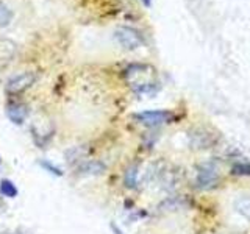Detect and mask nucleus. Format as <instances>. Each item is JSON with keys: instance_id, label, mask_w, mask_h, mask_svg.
<instances>
[{"instance_id": "10", "label": "nucleus", "mask_w": 250, "mask_h": 234, "mask_svg": "<svg viewBox=\"0 0 250 234\" xmlns=\"http://www.w3.org/2000/svg\"><path fill=\"white\" fill-rule=\"evenodd\" d=\"M234 174H239V175H250V166L249 164H239V166L234 167Z\"/></svg>"}, {"instance_id": "5", "label": "nucleus", "mask_w": 250, "mask_h": 234, "mask_svg": "<svg viewBox=\"0 0 250 234\" xmlns=\"http://www.w3.org/2000/svg\"><path fill=\"white\" fill-rule=\"evenodd\" d=\"M6 114L14 123H22L27 117V108L21 103H11L10 106H6Z\"/></svg>"}, {"instance_id": "7", "label": "nucleus", "mask_w": 250, "mask_h": 234, "mask_svg": "<svg viewBox=\"0 0 250 234\" xmlns=\"http://www.w3.org/2000/svg\"><path fill=\"white\" fill-rule=\"evenodd\" d=\"M0 194L5 195V197H16L18 195V187L14 186L13 181H10V179H2V183H0Z\"/></svg>"}, {"instance_id": "2", "label": "nucleus", "mask_w": 250, "mask_h": 234, "mask_svg": "<svg viewBox=\"0 0 250 234\" xmlns=\"http://www.w3.org/2000/svg\"><path fill=\"white\" fill-rule=\"evenodd\" d=\"M135 119L139 123L147 125V127H156V125L169 122L170 113H167V111H144V113L136 114Z\"/></svg>"}, {"instance_id": "11", "label": "nucleus", "mask_w": 250, "mask_h": 234, "mask_svg": "<svg viewBox=\"0 0 250 234\" xmlns=\"http://www.w3.org/2000/svg\"><path fill=\"white\" fill-rule=\"evenodd\" d=\"M42 167H45V169H49L52 174H55V175H61V170L60 169H57L55 166H52V164L49 162V161H45V162H42Z\"/></svg>"}, {"instance_id": "8", "label": "nucleus", "mask_w": 250, "mask_h": 234, "mask_svg": "<svg viewBox=\"0 0 250 234\" xmlns=\"http://www.w3.org/2000/svg\"><path fill=\"white\" fill-rule=\"evenodd\" d=\"M13 19V11L5 3L0 2V28L6 27Z\"/></svg>"}, {"instance_id": "3", "label": "nucleus", "mask_w": 250, "mask_h": 234, "mask_svg": "<svg viewBox=\"0 0 250 234\" xmlns=\"http://www.w3.org/2000/svg\"><path fill=\"white\" fill-rule=\"evenodd\" d=\"M35 81V75L33 74H22V75H16L13 77L6 84V89L10 92H22L23 89H27L28 86Z\"/></svg>"}, {"instance_id": "9", "label": "nucleus", "mask_w": 250, "mask_h": 234, "mask_svg": "<svg viewBox=\"0 0 250 234\" xmlns=\"http://www.w3.org/2000/svg\"><path fill=\"white\" fill-rule=\"evenodd\" d=\"M136 176H138V172H136V169H130L128 172H127V178H125V183H127V186L128 187H135L136 186Z\"/></svg>"}, {"instance_id": "4", "label": "nucleus", "mask_w": 250, "mask_h": 234, "mask_svg": "<svg viewBox=\"0 0 250 234\" xmlns=\"http://www.w3.org/2000/svg\"><path fill=\"white\" fill-rule=\"evenodd\" d=\"M117 41H119L125 49H136L141 44V38L136 31H133L130 28H121L117 31Z\"/></svg>"}, {"instance_id": "1", "label": "nucleus", "mask_w": 250, "mask_h": 234, "mask_svg": "<svg viewBox=\"0 0 250 234\" xmlns=\"http://www.w3.org/2000/svg\"><path fill=\"white\" fill-rule=\"evenodd\" d=\"M219 181V172L214 164H203L199 167L197 178H195V184L199 189H211Z\"/></svg>"}, {"instance_id": "6", "label": "nucleus", "mask_w": 250, "mask_h": 234, "mask_svg": "<svg viewBox=\"0 0 250 234\" xmlns=\"http://www.w3.org/2000/svg\"><path fill=\"white\" fill-rule=\"evenodd\" d=\"M234 209L239 215L250 222V197H241L234 201Z\"/></svg>"}]
</instances>
